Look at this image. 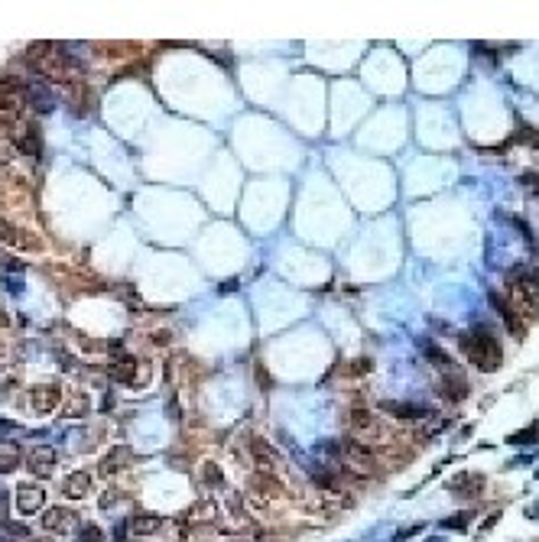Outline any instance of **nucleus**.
<instances>
[{
  "mask_svg": "<svg viewBox=\"0 0 539 542\" xmlns=\"http://www.w3.org/2000/svg\"><path fill=\"white\" fill-rule=\"evenodd\" d=\"M461 351H465V358L471 360L478 370H497V364H501V358H503L497 338L491 335L488 328L468 331V335L461 338Z\"/></svg>",
  "mask_w": 539,
  "mask_h": 542,
  "instance_id": "f257e3e1",
  "label": "nucleus"
},
{
  "mask_svg": "<svg viewBox=\"0 0 539 542\" xmlns=\"http://www.w3.org/2000/svg\"><path fill=\"white\" fill-rule=\"evenodd\" d=\"M26 114V88L16 78H0V124L16 127Z\"/></svg>",
  "mask_w": 539,
  "mask_h": 542,
  "instance_id": "f03ea898",
  "label": "nucleus"
},
{
  "mask_svg": "<svg viewBox=\"0 0 539 542\" xmlns=\"http://www.w3.org/2000/svg\"><path fill=\"white\" fill-rule=\"evenodd\" d=\"M328 448L338 454L341 464H345L351 474H357V477H374L377 474L374 448H364V445H357V442H341V445H328Z\"/></svg>",
  "mask_w": 539,
  "mask_h": 542,
  "instance_id": "7ed1b4c3",
  "label": "nucleus"
},
{
  "mask_svg": "<svg viewBox=\"0 0 539 542\" xmlns=\"http://www.w3.org/2000/svg\"><path fill=\"white\" fill-rule=\"evenodd\" d=\"M347 429H351V442H357V445L370 448L374 442L384 439V429H380V422L374 419V412L367 410H355L351 416H347Z\"/></svg>",
  "mask_w": 539,
  "mask_h": 542,
  "instance_id": "20e7f679",
  "label": "nucleus"
},
{
  "mask_svg": "<svg viewBox=\"0 0 539 542\" xmlns=\"http://www.w3.org/2000/svg\"><path fill=\"white\" fill-rule=\"evenodd\" d=\"M10 140H14V147L20 150L23 156H39L43 153V133H39V127L33 124V120H20L16 127H10Z\"/></svg>",
  "mask_w": 539,
  "mask_h": 542,
  "instance_id": "39448f33",
  "label": "nucleus"
},
{
  "mask_svg": "<svg viewBox=\"0 0 539 542\" xmlns=\"http://www.w3.org/2000/svg\"><path fill=\"white\" fill-rule=\"evenodd\" d=\"M56 462H59V454H56L52 445H36V448H30V454H26V468H30V474H36L39 481L52 477Z\"/></svg>",
  "mask_w": 539,
  "mask_h": 542,
  "instance_id": "423d86ee",
  "label": "nucleus"
},
{
  "mask_svg": "<svg viewBox=\"0 0 539 542\" xmlns=\"http://www.w3.org/2000/svg\"><path fill=\"white\" fill-rule=\"evenodd\" d=\"M59 403H62V390L56 387V383H43V387H33V390H30V400H26L30 412H36V416H46V412H52Z\"/></svg>",
  "mask_w": 539,
  "mask_h": 542,
  "instance_id": "0eeeda50",
  "label": "nucleus"
},
{
  "mask_svg": "<svg viewBox=\"0 0 539 542\" xmlns=\"http://www.w3.org/2000/svg\"><path fill=\"white\" fill-rule=\"evenodd\" d=\"M513 296H517L530 312H539V276L536 273H526V276L513 279Z\"/></svg>",
  "mask_w": 539,
  "mask_h": 542,
  "instance_id": "6e6552de",
  "label": "nucleus"
},
{
  "mask_svg": "<svg viewBox=\"0 0 539 542\" xmlns=\"http://www.w3.org/2000/svg\"><path fill=\"white\" fill-rule=\"evenodd\" d=\"M46 506V491L43 487H36V484H20L16 487V510L20 513H39Z\"/></svg>",
  "mask_w": 539,
  "mask_h": 542,
  "instance_id": "1a4fd4ad",
  "label": "nucleus"
},
{
  "mask_svg": "<svg viewBox=\"0 0 539 542\" xmlns=\"http://www.w3.org/2000/svg\"><path fill=\"white\" fill-rule=\"evenodd\" d=\"M75 523H78V516L72 510H66V506H52V510L43 513V526L49 533H72Z\"/></svg>",
  "mask_w": 539,
  "mask_h": 542,
  "instance_id": "9d476101",
  "label": "nucleus"
},
{
  "mask_svg": "<svg viewBox=\"0 0 539 542\" xmlns=\"http://www.w3.org/2000/svg\"><path fill=\"white\" fill-rule=\"evenodd\" d=\"M62 494H66L68 500H82L91 494V474L88 471H72V474L62 481Z\"/></svg>",
  "mask_w": 539,
  "mask_h": 542,
  "instance_id": "9b49d317",
  "label": "nucleus"
},
{
  "mask_svg": "<svg viewBox=\"0 0 539 542\" xmlns=\"http://www.w3.org/2000/svg\"><path fill=\"white\" fill-rule=\"evenodd\" d=\"M253 462H257L260 474H266V477L280 471V454L266 445V442H260V439H253Z\"/></svg>",
  "mask_w": 539,
  "mask_h": 542,
  "instance_id": "f8f14e48",
  "label": "nucleus"
},
{
  "mask_svg": "<svg viewBox=\"0 0 539 542\" xmlns=\"http://www.w3.org/2000/svg\"><path fill=\"white\" fill-rule=\"evenodd\" d=\"M0 241L10 244V247H23V250H33L36 247V241H33V234H26V231H20L16 224H10V221L0 218Z\"/></svg>",
  "mask_w": 539,
  "mask_h": 542,
  "instance_id": "ddd939ff",
  "label": "nucleus"
},
{
  "mask_svg": "<svg viewBox=\"0 0 539 542\" xmlns=\"http://www.w3.org/2000/svg\"><path fill=\"white\" fill-rule=\"evenodd\" d=\"M380 410H387L390 416H397V419H403V422H416V419H426V406H419V403H393V400H384L380 403Z\"/></svg>",
  "mask_w": 539,
  "mask_h": 542,
  "instance_id": "4468645a",
  "label": "nucleus"
},
{
  "mask_svg": "<svg viewBox=\"0 0 539 542\" xmlns=\"http://www.w3.org/2000/svg\"><path fill=\"white\" fill-rule=\"evenodd\" d=\"M111 354L117 358V360H114V370H111L114 380H120V383H133V370H137V360H133L130 354H127L120 345H114V348H111Z\"/></svg>",
  "mask_w": 539,
  "mask_h": 542,
  "instance_id": "2eb2a0df",
  "label": "nucleus"
},
{
  "mask_svg": "<svg viewBox=\"0 0 539 542\" xmlns=\"http://www.w3.org/2000/svg\"><path fill=\"white\" fill-rule=\"evenodd\" d=\"M163 526V516H156V513H137L130 520V533L133 536H156Z\"/></svg>",
  "mask_w": 539,
  "mask_h": 542,
  "instance_id": "dca6fc26",
  "label": "nucleus"
},
{
  "mask_svg": "<svg viewBox=\"0 0 539 542\" xmlns=\"http://www.w3.org/2000/svg\"><path fill=\"white\" fill-rule=\"evenodd\" d=\"M491 306L497 308V316L507 322V328L513 331V335H523V325H520V318H517V312L510 308V302L507 299H501V293H491Z\"/></svg>",
  "mask_w": 539,
  "mask_h": 542,
  "instance_id": "f3484780",
  "label": "nucleus"
},
{
  "mask_svg": "<svg viewBox=\"0 0 539 542\" xmlns=\"http://www.w3.org/2000/svg\"><path fill=\"white\" fill-rule=\"evenodd\" d=\"M23 462V452L16 442H0V474H10V471H16Z\"/></svg>",
  "mask_w": 539,
  "mask_h": 542,
  "instance_id": "a211bd4d",
  "label": "nucleus"
},
{
  "mask_svg": "<svg viewBox=\"0 0 539 542\" xmlns=\"http://www.w3.org/2000/svg\"><path fill=\"white\" fill-rule=\"evenodd\" d=\"M130 462V454H127V448H114L111 454H104V462H101V474H114V471H120L124 464Z\"/></svg>",
  "mask_w": 539,
  "mask_h": 542,
  "instance_id": "6ab92c4d",
  "label": "nucleus"
},
{
  "mask_svg": "<svg viewBox=\"0 0 539 542\" xmlns=\"http://www.w3.org/2000/svg\"><path fill=\"white\" fill-rule=\"evenodd\" d=\"M422 354H426L432 364L439 367V370H445V374H455V364H451V358L442 351V348H436V345H422Z\"/></svg>",
  "mask_w": 539,
  "mask_h": 542,
  "instance_id": "aec40b11",
  "label": "nucleus"
},
{
  "mask_svg": "<svg viewBox=\"0 0 539 542\" xmlns=\"http://www.w3.org/2000/svg\"><path fill=\"white\" fill-rule=\"evenodd\" d=\"M484 487V477L481 474H461V477H455V481L449 484V491H455V494H461V491H481Z\"/></svg>",
  "mask_w": 539,
  "mask_h": 542,
  "instance_id": "412c9836",
  "label": "nucleus"
},
{
  "mask_svg": "<svg viewBox=\"0 0 539 542\" xmlns=\"http://www.w3.org/2000/svg\"><path fill=\"white\" fill-rule=\"evenodd\" d=\"M62 416L66 419H82V416H88V396H72L68 400V406H62Z\"/></svg>",
  "mask_w": 539,
  "mask_h": 542,
  "instance_id": "4be33fe9",
  "label": "nucleus"
},
{
  "mask_svg": "<svg viewBox=\"0 0 539 542\" xmlns=\"http://www.w3.org/2000/svg\"><path fill=\"white\" fill-rule=\"evenodd\" d=\"M78 542H104V529L95 526V523H88V526L78 529Z\"/></svg>",
  "mask_w": 539,
  "mask_h": 542,
  "instance_id": "5701e85b",
  "label": "nucleus"
},
{
  "mask_svg": "<svg viewBox=\"0 0 539 542\" xmlns=\"http://www.w3.org/2000/svg\"><path fill=\"white\" fill-rule=\"evenodd\" d=\"M530 442H536V425H526V429L510 435V445H530Z\"/></svg>",
  "mask_w": 539,
  "mask_h": 542,
  "instance_id": "b1692460",
  "label": "nucleus"
},
{
  "mask_svg": "<svg viewBox=\"0 0 539 542\" xmlns=\"http://www.w3.org/2000/svg\"><path fill=\"white\" fill-rule=\"evenodd\" d=\"M468 520H471V513H458V516H451V520H445V526H449V529H458V533H465V523Z\"/></svg>",
  "mask_w": 539,
  "mask_h": 542,
  "instance_id": "393cba45",
  "label": "nucleus"
},
{
  "mask_svg": "<svg viewBox=\"0 0 539 542\" xmlns=\"http://www.w3.org/2000/svg\"><path fill=\"white\" fill-rule=\"evenodd\" d=\"M520 182H523L530 192H539V176H536V172H523V176H520Z\"/></svg>",
  "mask_w": 539,
  "mask_h": 542,
  "instance_id": "a878e982",
  "label": "nucleus"
},
{
  "mask_svg": "<svg viewBox=\"0 0 539 542\" xmlns=\"http://www.w3.org/2000/svg\"><path fill=\"white\" fill-rule=\"evenodd\" d=\"M205 481L208 484H221V471L214 468V464H205Z\"/></svg>",
  "mask_w": 539,
  "mask_h": 542,
  "instance_id": "bb28decb",
  "label": "nucleus"
},
{
  "mask_svg": "<svg viewBox=\"0 0 539 542\" xmlns=\"http://www.w3.org/2000/svg\"><path fill=\"white\" fill-rule=\"evenodd\" d=\"M0 266H4V270H14V273H23V264H20V260H10V256H4V260H0Z\"/></svg>",
  "mask_w": 539,
  "mask_h": 542,
  "instance_id": "cd10ccee",
  "label": "nucleus"
},
{
  "mask_svg": "<svg viewBox=\"0 0 539 542\" xmlns=\"http://www.w3.org/2000/svg\"><path fill=\"white\" fill-rule=\"evenodd\" d=\"M114 504H117V494L108 491V494H104V500H101V506H104V510H114Z\"/></svg>",
  "mask_w": 539,
  "mask_h": 542,
  "instance_id": "c85d7f7f",
  "label": "nucleus"
},
{
  "mask_svg": "<svg viewBox=\"0 0 539 542\" xmlns=\"http://www.w3.org/2000/svg\"><path fill=\"white\" fill-rule=\"evenodd\" d=\"M530 516H539V506H533V510H530Z\"/></svg>",
  "mask_w": 539,
  "mask_h": 542,
  "instance_id": "c756f323",
  "label": "nucleus"
},
{
  "mask_svg": "<svg viewBox=\"0 0 539 542\" xmlns=\"http://www.w3.org/2000/svg\"><path fill=\"white\" fill-rule=\"evenodd\" d=\"M30 542H52V539H30Z\"/></svg>",
  "mask_w": 539,
  "mask_h": 542,
  "instance_id": "7c9ffc66",
  "label": "nucleus"
},
{
  "mask_svg": "<svg viewBox=\"0 0 539 542\" xmlns=\"http://www.w3.org/2000/svg\"><path fill=\"white\" fill-rule=\"evenodd\" d=\"M426 542H442V539H426Z\"/></svg>",
  "mask_w": 539,
  "mask_h": 542,
  "instance_id": "2f4dec72",
  "label": "nucleus"
},
{
  "mask_svg": "<svg viewBox=\"0 0 539 542\" xmlns=\"http://www.w3.org/2000/svg\"><path fill=\"white\" fill-rule=\"evenodd\" d=\"M536 477H539V471H536Z\"/></svg>",
  "mask_w": 539,
  "mask_h": 542,
  "instance_id": "473e14b6",
  "label": "nucleus"
}]
</instances>
